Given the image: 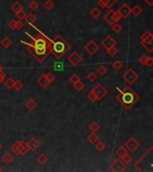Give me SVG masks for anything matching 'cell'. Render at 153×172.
<instances>
[{"instance_id":"1","label":"cell","mask_w":153,"mask_h":172,"mask_svg":"<svg viewBox=\"0 0 153 172\" xmlns=\"http://www.w3.org/2000/svg\"><path fill=\"white\" fill-rule=\"evenodd\" d=\"M116 100L125 109L129 110L140 100V97L136 94V92L132 89L126 86L124 90L119 92V93L116 97Z\"/></svg>"},{"instance_id":"2","label":"cell","mask_w":153,"mask_h":172,"mask_svg":"<svg viewBox=\"0 0 153 172\" xmlns=\"http://www.w3.org/2000/svg\"><path fill=\"white\" fill-rule=\"evenodd\" d=\"M70 49L71 46L62 36H55L53 40V44L51 45V52L55 56V58H62Z\"/></svg>"},{"instance_id":"3","label":"cell","mask_w":153,"mask_h":172,"mask_svg":"<svg viewBox=\"0 0 153 172\" xmlns=\"http://www.w3.org/2000/svg\"><path fill=\"white\" fill-rule=\"evenodd\" d=\"M28 50L39 63H42L48 56V54L51 53V45L49 44L46 47H35L29 45Z\"/></svg>"},{"instance_id":"4","label":"cell","mask_w":153,"mask_h":172,"mask_svg":"<svg viewBox=\"0 0 153 172\" xmlns=\"http://www.w3.org/2000/svg\"><path fill=\"white\" fill-rule=\"evenodd\" d=\"M12 150L14 152V154L18 156H24L28 153V147L26 145V143L23 141H17L15 142L11 147Z\"/></svg>"},{"instance_id":"5","label":"cell","mask_w":153,"mask_h":172,"mask_svg":"<svg viewBox=\"0 0 153 172\" xmlns=\"http://www.w3.org/2000/svg\"><path fill=\"white\" fill-rule=\"evenodd\" d=\"M123 80L127 83L129 85L133 84L138 79H139V75L132 69V68H128L122 75Z\"/></svg>"},{"instance_id":"6","label":"cell","mask_w":153,"mask_h":172,"mask_svg":"<svg viewBox=\"0 0 153 172\" xmlns=\"http://www.w3.org/2000/svg\"><path fill=\"white\" fill-rule=\"evenodd\" d=\"M104 20H105V22L109 25L112 26L115 23H117V22H119L120 17L118 16V14H117V12H115L114 10H112V9H109V11L104 15Z\"/></svg>"},{"instance_id":"7","label":"cell","mask_w":153,"mask_h":172,"mask_svg":"<svg viewBox=\"0 0 153 172\" xmlns=\"http://www.w3.org/2000/svg\"><path fill=\"white\" fill-rule=\"evenodd\" d=\"M109 169L113 172H123L126 170V164H124L121 159H117L111 163Z\"/></svg>"},{"instance_id":"8","label":"cell","mask_w":153,"mask_h":172,"mask_svg":"<svg viewBox=\"0 0 153 172\" xmlns=\"http://www.w3.org/2000/svg\"><path fill=\"white\" fill-rule=\"evenodd\" d=\"M91 91H92V92L95 93V95L97 96V100H101L104 97L108 94V90H107L105 87H103V85H101L100 84H96V85L92 88Z\"/></svg>"},{"instance_id":"9","label":"cell","mask_w":153,"mask_h":172,"mask_svg":"<svg viewBox=\"0 0 153 172\" xmlns=\"http://www.w3.org/2000/svg\"><path fill=\"white\" fill-rule=\"evenodd\" d=\"M99 49V46H98L97 42H95L93 40L90 41L89 42L84 46V50L87 52L90 56H93L97 53Z\"/></svg>"},{"instance_id":"10","label":"cell","mask_w":153,"mask_h":172,"mask_svg":"<svg viewBox=\"0 0 153 172\" xmlns=\"http://www.w3.org/2000/svg\"><path fill=\"white\" fill-rule=\"evenodd\" d=\"M67 59H68L69 63L72 64V65L77 66L78 64L82 61V57L78 53V52H76V51H73L72 53L68 56Z\"/></svg>"},{"instance_id":"11","label":"cell","mask_w":153,"mask_h":172,"mask_svg":"<svg viewBox=\"0 0 153 172\" xmlns=\"http://www.w3.org/2000/svg\"><path fill=\"white\" fill-rule=\"evenodd\" d=\"M117 14H118V16L120 17V19L121 18L125 19V18H127L131 14V7L127 4H123L120 7L118 8Z\"/></svg>"},{"instance_id":"12","label":"cell","mask_w":153,"mask_h":172,"mask_svg":"<svg viewBox=\"0 0 153 172\" xmlns=\"http://www.w3.org/2000/svg\"><path fill=\"white\" fill-rule=\"evenodd\" d=\"M140 145H141L140 142L137 141L134 137L129 138V139L126 141V143H125V148L127 150H130V151H132V152H133V151H135V150H137L140 147Z\"/></svg>"},{"instance_id":"13","label":"cell","mask_w":153,"mask_h":172,"mask_svg":"<svg viewBox=\"0 0 153 172\" xmlns=\"http://www.w3.org/2000/svg\"><path fill=\"white\" fill-rule=\"evenodd\" d=\"M26 145H27V147H28V150H32V151L34 152V151H36V150L40 148V142L39 140L36 139V138L33 137V138H31V139L26 143Z\"/></svg>"},{"instance_id":"14","label":"cell","mask_w":153,"mask_h":172,"mask_svg":"<svg viewBox=\"0 0 153 172\" xmlns=\"http://www.w3.org/2000/svg\"><path fill=\"white\" fill-rule=\"evenodd\" d=\"M118 0H98V5L103 7V8H107V9H111L117 3Z\"/></svg>"},{"instance_id":"15","label":"cell","mask_w":153,"mask_h":172,"mask_svg":"<svg viewBox=\"0 0 153 172\" xmlns=\"http://www.w3.org/2000/svg\"><path fill=\"white\" fill-rule=\"evenodd\" d=\"M102 46L106 49H109L111 47H114V46H116L117 45V41L111 37V36H107L103 41H102Z\"/></svg>"},{"instance_id":"16","label":"cell","mask_w":153,"mask_h":172,"mask_svg":"<svg viewBox=\"0 0 153 172\" xmlns=\"http://www.w3.org/2000/svg\"><path fill=\"white\" fill-rule=\"evenodd\" d=\"M140 63L142 64L143 65H145V66H149V67H151V66H152L153 64V58L151 57H150V56H146V55H143L141 57V58H140Z\"/></svg>"},{"instance_id":"17","label":"cell","mask_w":153,"mask_h":172,"mask_svg":"<svg viewBox=\"0 0 153 172\" xmlns=\"http://www.w3.org/2000/svg\"><path fill=\"white\" fill-rule=\"evenodd\" d=\"M37 84H39V85L40 86L41 88H43V89H46L48 86L51 83L48 81V79L47 78V76H46V75L44 74V75H42L38 80H37Z\"/></svg>"},{"instance_id":"18","label":"cell","mask_w":153,"mask_h":172,"mask_svg":"<svg viewBox=\"0 0 153 172\" xmlns=\"http://www.w3.org/2000/svg\"><path fill=\"white\" fill-rule=\"evenodd\" d=\"M141 41L142 42H151L153 41V34L150 31H146L141 35Z\"/></svg>"},{"instance_id":"19","label":"cell","mask_w":153,"mask_h":172,"mask_svg":"<svg viewBox=\"0 0 153 172\" xmlns=\"http://www.w3.org/2000/svg\"><path fill=\"white\" fill-rule=\"evenodd\" d=\"M22 26H23V23L20 20H12L9 22V27L11 28L12 30H13V31H15V30H17V31L21 30L22 28Z\"/></svg>"},{"instance_id":"20","label":"cell","mask_w":153,"mask_h":172,"mask_svg":"<svg viewBox=\"0 0 153 172\" xmlns=\"http://www.w3.org/2000/svg\"><path fill=\"white\" fill-rule=\"evenodd\" d=\"M2 161L3 162H5L6 164H11L12 162L13 161V160H14V157L12 155L10 152H6L3 156H2Z\"/></svg>"},{"instance_id":"21","label":"cell","mask_w":153,"mask_h":172,"mask_svg":"<svg viewBox=\"0 0 153 172\" xmlns=\"http://www.w3.org/2000/svg\"><path fill=\"white\" fill-rule=\"evenodd\" d=\"M87 140L92 144H95L98 140H99V137L98 135L96 134V132H92L91 134H90L87 136Z\"/></svg>"},{"instance_id":"22","label":"cell","mask_w":153,"mask_h":172,"mask_svg":"<svg viewBox=\"0 0 153 172\" xmlns=\"http://www.w3.org/2000/svg\"><path fill=\"white\" fill-rule=\"evenodd\" d=\"M38 106V104H37V102L34 100H29L26 103H25V107L27 109H29V110H31V111H33Z\"/></svg>"},{"instance_id":"23","label":"cell","mask_w":153,"mask_h":172,"mask_svg":"<svg viewBox=\"0 0 153 172\" xmlns=\"http://www.w3.org/2000/svg\"><path fill=\"white\" fill-rule=\"evenodd\" d=\"M142 13V8L139 5H135L132 8H131V14L134 16H139Z\"/></svg>"},{"instance_id":"24","label":"cell","mask_w":153,"mask_h":172,"mask_svg":"<svg viewBox=\"0 0 153 172\" xmlns=\"http://www.w3.org/2000/svg\"><path fill=\"white\" fill-rule=\"evenodd\" d=\"M12 41L8 38V37H5L1 41H0V44L2 45V47H4L5 49H9L11 47L12 45Z\"/></svg>"},{"instance_id":"25","label":"cell","mask_w":153,"mask_h":172,"mask_svg":"<svg viewBox=\"0 0 153 172\" xmlns=\"http://www.w3.org/2000/svg\"><path fill=\"white\" fill-rule=\"evenodd\" d=\"M37 161L40 164V165H45L48 161V157L47 155H45L44 153L40 154L38 157H37Z\"/></svg>"},{"instance_id":"26","label":"cell","mask_w":153,"mask_h":172,"mask_svg":"<svg viewBox=\"0 0 153 172\" xmlns=\"http://www.w3.org/2000/svg\"><path fill=\"white\" fill-rule=\"evenodd\" d=\"M116 153L117 154V156L119 158H123L124 155L127 154V149L124 146H120L117 150H116Z\"/></svg>"},{"instance_id":"27","label":"cell","mask_w":153,"mask_h":172,"mask_svg":"<svg viewBox=\"0 0 153 172\" xmlns=\"http://www.w3.org/2000/svg\"><path fill=\"white\" fill-rule=\"evenodd\" d=\"M44 8L48 11H51L54 7H55V4L53 3L52 0H47L43 4Z\"/></svg>"},{"instance_id":"28","label":"cell","mask_w":153,"mask_h":172,"mask_svg":"<svg viewBox=\"0 0 153 172\" xmlns=\"http://www.w3.org/2000/svg\"><path fill=\"white\" fill-rule=\"evenodd\" d=\"M26 22L29 23V24H33L35 22H36V17H35V15L33 14H26V16H25V18H24Z\"/></svg>"},{"instance_id":"29","label":"cell","mask_w":153,"mask_h":172,"mask_svg":"<svg viewBox=\"0 0 153 172\" xmlns=\"http://www.w3.org/2000/svg\"><path fill=\"white\" fill-rule=\"evenodd\" d=\"M106 147H107V145L102 142V141H99L98 140V142L95 143V148H96V150H98V151H102V150H104V149H106Z\"/></svg>"},{"instance_id":"30","label":"cell","mask_w":153,"mask_h":172,"mask_svg":"<svg viewBox=\"0 0 153 172\" xmlns=\"http://www.w3.org/2000/svg\"><path fill=\"white\" fill-rule=\"evenodd\" d=\"M11 8H12V10L13 11L15 14L16 13H18V12H20L21 10H23L22 8V4L21 3H19V2H15L13 6H11Z\"/></svg>"},{"instance_id":"31","label":"cell","mask_w":153,"mask_h":172,"mask_svg":"<svg viewBox=\"0 0 153 172\" xmlns=\"http://www.w3.org/2000/svg\"><path fill=\"white\" fill-rule=\"evenodd\" d=\"M90 15H91L93 18L97 19V18H98V17L101 15V11L99 10L98 8H97V7H94V8H92V9L90 10Z\"/></svg>"},{"instance_id":"32","label":"cell","mask_w":153,"mask_h":172,"mask_svg":"<svg viewBox=\"0 0 153 172\" xmlns=\"http://www.w3.org/2000/svg\"><path fill=\"white\" fill-rule=\"evenodd\" d=\"M89 129L91 132H97L100 129V125L98 124V122H92L90 126H89Z\"/></svg>"},{"instance_id":"33","label":"cell","mask_w":153,"mask_h":172,"mask_svg":"<svg viewBox=\"0 0 153 172\" xmlns=\"http://www.w3.org/2000/svg\"><path fill=\"white\" fill-rule=\"evenodd\" d=\"M142 47L148 51V52H150V53H151V52H153V43L152 41L151 42H142Z\"/></svg>"},{"instance_id":"34","label":"cell","mask_w":153,"mask_h":172,"mask_svg":"<svg viewBox=\"0 0 153 172\" xmlns=\"http://www.w3.org/2000/svg\"><path fill=\"white\" fill-rule=\"evenodd\" d=\"M13 85H14V80H13V78H8L7 80H6V82H5V86H6L8 90L13 89Z\"/></svg>"},{"instance_id":"35","label":"cell","mask_w":153,"mask_h":172,"mask_svg":"<svg viewBox=\"0 0 153 172\" xmlns=\"http://www.w3.org/2000/svg\"><path fill=\"white\" fill-rule=\"evenodd\" d=\"M97 73L100 76H104V75L108 73V69H107V67L105 65H99L98 67V69H97Z\"/></svg>"},{"instance_id":"36","label":"cell","mask_w":153,"mask_h":172,"mask_svg":"<svg viewBox=\"0 0 153 172\" xmlns=\"http://www.w3.org/2000/svg\"><path fill=\"white\" fill-rule=\"evenodd\" d=\"M69 81H70L71 84H76L77 82L81 81V78H80V76L77 75V74H74V75H72L69 77Z\"/></svg>"},{"instance_id":"37","label":"cell","mask_w":153,"mask_h":172,"mask_svg":"<svg viewBox=\"0 0 153 172\" xmlns=\"http://www.w3.org/2000/svg\"><path fill=\"white\" fill-rule=\"evenodd\" d=\"M107 51H108V54L109 55L110 57H115L117 54L118 53V49H117V48H116V46L111 47L109 49H108Z\"/></svg>"},{"instance_id":"38","label":"cell","mask_w":153,"mask_h":172,"mask_svg":"<svg viewBox=\"0 0 153 172\" xmlns=\"http://www.w3.org/2000/svg\"><path fill=\"white\" fill-rule=\"evenodd\" d=\"M112 66H113V68L115 70H120L121 68L124 66V63L122 61H120V60H117V61H115L112 64Z\"/></svg>"},{"instance_id":"39","label":"cell","mask_w":153,"mask_h":172,"mask_svg":"<svg viewBox=\"0 0 153 172\" xmlns=\"http://www.w3.org/2000/svg\"><path fill=\"white\" fill-rule=\"evenodd\" d=\"M87 79L90 83H93L98 79V76L94 72H90V74L87 75Z\"/></svg>"},{"instance_id":"40","label":"cell","mask_w":153,"mask_h":172,"mask_svg":"<svg viewBox=\"0 0 153 172\" xmlns=\"http://www.w3.org/2000/svg\"><path fill=\"white\" fill-rule=\"evenodd\" d=\"M74 85V87L76 89L78 92H81V91H82L83 89H84V87H85V85H84V84L82 82V81H79V82H77L76 84H73Z\"/></svg>"},{"instance_id":"41","label":"cell","mask_w":153,"mask_h":172,"mask_svg":"<svg viewBox=\"0 0 153 172\" xmlns=\"http://www.w3.org/2000/svg\"><path fill=\"white\" fill-rule=\"evenodd\" d=\"M88 100H90V101H91V102H95V101H97L98 100H97V96L95 95V93L92 92V91H90V92H89V94H88Z\"/></svg>"},{"instance_id":"42","label":"cell","mask_w":153,"mask_h":172,"mask_svg":"<svg viewBox=\"0 0 153 172\" xmlns=\"http://www.w3.org/2000/svg\"><path fill=\"white\" fill-rule=\"evenodd\" d=\"M39 6H39L38 2H37V1H35V0L32 1V2L30 3V5H29V8L33 11L37 10V9L39 8Z\"/></svg>"},{"instance_id":"43","label":"cell","mask_w":153,"mask_h":172,"mask_svg":"<svg viewBox=\"0 0 153 172\" xmlns=\"http://www.w3.org/2000/svg\"><path fill=\"white\" fill-rule=\"evenodd\" d=\"M22 88H23V84H22L21 81L17 80V81H14V85H13V89H15L16 91H21Z\"/></svg>"},{"instance_id":"44","label":"cell","mask_w":153,"mask_h":172,"mask_svg":"<svg viewBox=\"0 0 153 172\" xmlns=\"http://www.w3.org/2000/svg\"><path fill=\"white\" fill-rule=\"evenodd\" d=\"M112 31L115 32V33H119L122 31V26L117 22L114 25H112Z\"/></svg>"},{"instance_id":"45","label":"cell","mask_w":153,"mask_h":172,"mask_svg":"<svg viewBox=\"0 0 153 172\" xmlns=\"http://www.w3.org/2000/svg\"><path fill=\"white\" fill-rule=\"evenodd\" d=\"M121 160L123 161V162L124 163V164H129V163H131V161H132V158L131 156L130 155H128V153L126 154V155H124L123 158H120Z\"/></svg>"},{"instance_id":"46","label":"cell","mask_w":153,"mask_h":172,"mask_svg":"<svg viewBox=\"0 0 153 172\" xmlns=\"http://www.w3.org/2000/svg\"><path fill=\"white\" fill-rule=\"evenodd\" d=\"M15 14H16L17 19H18V20H20V21H22V19H24V18H25V16H26V13H25V12H24L23 10H21L20 12L16 13Z\"/></svg>"},{"instance_id":"47","label":"cell","mask_w":153,"mask_h":172,"mask_svg":"<svg viewBox=\"0 0 153 172\" xmlns=\"http://www.w3.org/2000/svg\"><path fill=\"white\" fill-rule=\"evenodd\" d=\"M46 76H47V78L48 79V81H49L50 83H52L53 81H55V75H53L52 73H48V74L46 75Z\"/></svg>"},{"instance_id":"48","label":"cell","mask_w":153,"mask_h":172,"mask_svg":"<svg viewBox=\"0 0 153 172\" xmlns=\"http://www.w3.org/2000/svg\"><path fill=\"white\" fill-rule=\"evenodd\" d=\"M5 77H6V75L4 74V72L2 70H0V84L5 81Z\"/></svg>"},{"instance_id":"49","label":"cell","mask_w":153,"mask_h":172,"mask_svg":"<svg viewBox=\"0 0 153 172\" xmlns=\"http://www.w3.org/2000/svg\"><path fill=\"white\" fill-rule=\"evenodd\" d=\"M144 2H145V4H147L150 6H153V0H144Z\"/></svg>"},{"instance_id":"50","label":"cell","mask_w":153,"mask_h":172,"mask_svg":"<svg viewBox=\"0 0 153 172\" xmlns=\"http://www.w3.org/2000/svg\"><path fill=\"white\" fill-rule=\"evenodd\" d=\"M2 170H2V169H1V168H0V171H2Z\"/></svg>"},{"instance_id":"51","label":"cell","mask_w":153,"mask_h":172,"mask_svg":"<svg viewBox=\"0 0 153 172\" xmlns=\"http://www.w3.org/2000/svg\"><path fill=\"white\" fill-rule=\"evenodd\" d=\"M1 147H2V146H1V144H0V149H1Z\"/></svg>"}]
</instances>
